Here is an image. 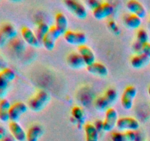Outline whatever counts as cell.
I'll use <instances>...</instances> for the list:
<instances>
[{"instance_id":"obj_29","label":"cell","mask_w":150,"mask_h":141,"mask_svg":"<svg viewBox=\"0 0 150 141\" xmlns=\"http://www.w3.org/2000/svg\"><path fill=\"white\" fill-rule=\"evenodd\" d=\"M142 53L146 54L147 57H149L150 58V43H147L142 46Z\"/></svg>"},{"instance_id":"obj_3","label":"cell","mask_w":150,"mask_h":141,"mask_svg":"<svg viewBox=\"0 0 150 141\" xmlns=\"http://www.w3.org/2000/svg\"><path fill=\"white\" fill-rule=\"evenodd\" d=\"M64 4L67 10L79 19H85L87 17V10L82 3L76 0H66Z\"/></svg>"},{"instance_id":"obj_23","label":"cell","mask_w":150,"mask_h":141,"mask_svg":"<svg viewBox=\"0 0 150 141\" xmlns=\"http://www.w3.org/2000/svg\"><path fill=\"white\" fill-rule=\"evenodd\" d=\"M84 132L86 141H98L99 140V132L97 130L94 124L86 123L84 125Z\"/></svg>"},{"instance_id":"obj_20","label":"cell","mask_w":150,"mask_h":141,"mask_svg":"<svg viewBox=\"0 0 150 141\" xmlns=\"http://www.w3.org/2000/svg\"><path fill=\"white\" fill-rule=\"evenodd\" d=\"M112 141H136V134L133 131L114 132L111 135Z\"/></svg>"},{"instance_id":"obj_1","label":"cell","mask_w":150,"mask_h":141,"mask_svg":"<svg viewBox=\"0 0 150 141\" xmlns=\"http://www.w3.org/2000/svg\"><path fill=\"white\" fill-rule=\"evenodd\" d=\"M50 99H51L50 94L46 90H40L29 100L28 106L31 110L38 113L46 107L50 101Z\"/></svg>"},{"instance_id":"obj_13","label":"cell","mask_w":150,"mask_h":141,"mask_svg":"<svg viewBox=\"0 0 150 141\" xmlns=\"http://www.w3.org/2000/svg\"><path fill=\"white\" fill-rule=\"evenodd\" d=\"M9 130L16 141L26 140V132L18 122L10 121L9 123Z\"/></svg>"},{"instance_id":"obj_30","label":"cell","mask_w":150,"mask_h":141,"mask_svg":"<svg viewBox=\"0 0 150 141\" xmlns=\"http://www.w3.org/2000/svg\"><path fill=\"white\" fill-rule=\"evenodd\" d=\"M95 127L96 128L98 132H100L101 130H103V121H101V120H97L96 122L94 124Z\"/></svg>"},{"instance_id":"obj_28","label":"cell","mask_w":150,"mask_h":141,"mask_svg":"<svg viewBox=\"0 0 150 141\" xmlns=\"http://www.w3.org/2000/svg\"><path fill=\"white\" fill-rule=\"evenodd\" d=\"M136 38L139 43L141 44V46L144 45V44L149 43V35H148L147 32L144 30V29H140L137 31L136 33Z\"/></svg>"},{"instance_id":"obj_15","label":"cell","mask_w":150,"mask_h":141,"mask_svg":"<svg viewBox=\"0 0 150 141\" xmlns=\"http://www.w3.org/2000/svg\"><path fill=\"white\" fill-rule=\"evenodd\" d=\"M78 52L81 54L82 58L83 59L86 66L95 63V55L93 50L90 47L86 46V44L79 46L78 47Z\"/></svg>"},{"instance_id":"obj_32","label":"cell","mask_w":150,"mask_h":141,"mask_svg":"<svg viewBox=\"0 0 150 141\" xmlns=\"http://www.w3.org/2000/svg\"><path fill=\"white\" fill-rule=\"evenodd\" d=\"M7 67V63L4 61V59L0 56V71H1L2 70L5 69Z\"/></svg>"},{"instance_id":"obj_9","label":"cell","mask_w":150,"mask_h":141,"mask_svg":"<svg viewBox=\"0 0 150 141\" xmlns=\"http://www.w3.org/2000/svg\"><path fill=\"white\" fill-rule=\"evenodd\" d=\"M118 113L113 107L108 109L105 111V119L103 120V131L111 132L117 126L118 120Z\"/></svg>"},{"instance_id":"obj_27","label":"cell","mask_w":150,"mask_h":141,"mask_svg":"<svg viewBox=\"0 0 150 141\" xmlns=\"http://www.w3.org/2000/svg\"><path fill=\"white\" fill-rule=\"evenodd\" d=\"M49 29L50 26L47 24L44 23V22H41V23L38 24V26H37L35 35H36L37 38H38L40 43H42L44 37L45 36V35L49 31Z\"/></svg>"},{"instance_id":"obj_2","label":"cell","mask_w":150,"mask_h":141,"mask_svg":"<svg viewBox=\"0 0 150 141\" xmlns=\"http://www.w3.org/2000/svg\"><path fill=\"white\" fill-rule=\"evenodd\" d=\"M117 92L113 88H109L105 92L102 96L97 98L95 101V107L98 111H106L111 108V106L117 99Z\"/></svg>"},{"instance_id":"obj_11","label":"cell","mask_w":150,"mask_h":141,"mask_svg":"<svg viewBox=\"0 0 150 141\" xmlns=\"http://www.w3.org/2000/svg\"><path fill=\"white\" fill-rule=\"evenodd\" d=\"M127 8L130 13L136 15L141 19H144L146 16V10L144 6L136 0H130L127 2Z\"/></svg>"},{"instance_id":"obj_17","label":"cell","mask_w":150,"mask_h":141,"mask_svg":"<svg viewBox=\"0 0 150 141\" xmlns=\"http://www.w3.org/2000/svg\"><path fill=\"white\" fill-rule=\"evenodd\" d=\"M86 69L89 73L101 77H105L108 73V69L105 65L101 63H95L86 66Z\"/></svg>"},{"instance_id":"obj_18","label":"cell","mask_w":150,"mask_h":141,"mask_svg":"<svg viewBox=\"0 0 150 141\" xmlns=\"http://www.w3.org/2000/svg\"><path fill=\"white\" fill-rule=\"evenodd\" d=\"M150 62V58L144 53H140L133 56L130 60L132 67L136 69L142 68L147 66Z\"/></svg>"},{"instance_id":"obj_19","label":"cell","mask_w":150,"mask_h":141,"mask_svg":"<svg viewBox=\"0 0 150 141\" xmlns=\"http://www.w3.org/2000/svg\"><path fill=\"white\" fill-rule=\"evenodd\" d=\"M55 27L62 34L64 35L68 31V21L65 15L62 13H58L55 16Z\"/></svg>"},{"instance_id":"obj_16","label":"cell","mask_w":150,"mask_h":141,"mask_svg":"<svg viewBox=\"0 0 150 141\" xmlns=\"http://www.w3.org/2000/svg\"><path fill=\"white\" fill-rule=\"evenodd\" d=\"M67 63L70 68L79 69L86 66L84 60L79 52H71L67 57Z\"/></svg>"},{"instance_id":"obj_6","label":"cell","mask_w":150,"mask_h":141,"mask_svg":"<svg viewBox=\"0 0 150 141\" xmlns=\"http://www.w3.org/2000/svg\"><path fill=\"white\" fill-rule=\"evenodd\" d=\"M117 127L120 131H135L140 127L139 120L132 117H122L117 120Z\"/></svg>"},{"instance_id":"obj_24","label":"cell","mask_w":150,"mask_h":141,"mask_svg":"<svg viewBox=\"0 0 150 141\" xmlns=\"http://www.w3.org/2000/svg\"><path fill=\"white\" fill-rule=\"evenodd\" d=\"M124 23L127 27L131 29H136L139 28L142 24V19L136 15L132 13L126 15L124 19Z\"/></svg>"},{"instance_id":"obj_36","label":"cell","mask_w":150,"mask_h":141,"mask_svg":"<svg viewBox=\"0 0 150 141\" xmlns=\"http://www.w3.org/2000/svg\"><path fill=\"white\" fill-rule=\"evenodd\" d=\"M6 93H7V90H3L0 88V98L1 99L4 98V96L6 95Z\"/></svg>"},{"instance_id":"obj_5","label":"cell","mask_w":150,"mask_h":141,"mask_svg":"<svg viewBox=\"0 0 150 141\" xmlns=\"http://www.w3.org/2000/svg\"><path fill=\"white\" fill-rule=\"evenodd\" d=\"M62 35V34L59 32L58 29L55 27V26H50L49 31L44 37L42 41V43L45 48L48 51L54 50L56 45V41Z\"/></svg>"},{"instance_id":"obj_12","label":"cell","mask_w":150,"mask_h":141,"mask_svg":"<svg viewBox=\"0 0 150 141\" xmlns=\"http://www.w3.org/2000/svg\"><path fill=\"white\" fill-rule=\"evenodd\" d=\"M23 41L32 47H38L40 44L35 32L28 26H23L21 30Z\"/></svg>"},{"instance_id":"obj_37","label":"cell","mask_w":150,"mask_h":141,"mask_svg":"<svg viewBox=\"0 0 150 141\" xmlns=\"http://www.w3.org/2000/svg\"><path fill=\"white\" fill-rule=\"evenodd\" d=\"M148 93H149V97H150V86H149V89H148Z\"/></svg>"},{"instance_id":"obj_25","label":"cell","mask_w":150,"mask_h":141,"mask_svg":"<svg viewBox=\"0 0 150 141\" xmlns=\"http://www.w3.org/2000/svg\"><path fill=\"white\" fill-rule=\"evenodd\" d=\"M0 33L7 40H13L17 36V30L11 24H4L0 27Z\"/></svg>"},{"instance_id":"obj_31","label":"cell","mask_w":150,"mask_h":141,"mask_svg":"<svg viewBox=\"0 0 150 141\" xmlns=\"http://www.w3.org/2000/svg\"><path fill=\"white\" fill-rule=\"evenodd\" d=\"M100 4V2H99V1H95V0H93V1H92V0H91V1H88V4L89 5V7H90L91 8L93 9V10L94 9L96 8V7H98Z\"/></svg>"},{"instance_id":"obj_35","label":"cell","mask_w":150,"mask_h":141,"mask_svg":"<svg viewBox=\"0 0 150 141\" xmlns=\"http://www.w3.org/2000/svg\"><path fill=\"white\" fill-rule=\"evenodd\" d=\"M0 141H16V140H15V138L13 137V136H6V137H4V138H3V139H1V140Z\"/></svg>"},{"instance_id":"obj_4","label":"cell","mask_w":150,"mask_h":141,"mask_svg":"<svg viewBox=\"0 0 150 141\" xmlns=\"http://www.w3.org/2000/svg\"><path fill=\"white\" fill-rule=\"evenodd\" d=\"M136 94H137V89L136 87L130 85L125 89L121 97L122 107L125 110H128L133 107V101L136 98Z\"/></svg>"},{"instance_id":"obj_34","label":"cell","mask_w":150,"mask_h":141,"mask_svg":"<svg viewBox=\"0 0 150 141\" xmlns=\"http://www.w3.org/2000/svg\"><path fill=\"white\" fill-rule=\"evenodd\" d=\"M6 136H7V135H6V130L4 129V127L0 126V140H1V139H3V138Z\"/></svg>"},{"instance_id":"obj_21","label":"cell","mask_w":150,"mask_h":141,"mask_svg":"<svg viewBox=\"0 0 150 141\" xmlns=\"http://www.w3.org/2000/svg\"><path fill=\"white\" fill-rule=\"evenodd\" d=\"M43 134L42 127L39 125H33L26 132V140L38 141Z\"/></svg>"},{"instance_id":"obj_26","label":"cell","mask_w":150,"mask_h":141,"mask_svg":"<svg viewBox=\"0 0 150 141\" xmlns=\"http://www.w3.org/2000/svg\"><path fill=\"white\" fill-rule=\"evenodd\" d=\"M72 117L76 120L78 126H82L85 123L86 120V114L83 108L79 106H75L71 110Z\"/></svg>"},{"instance_id":"obj_10","label":"cell","mask_w":150,"mask_h":141,"mask_svg":"<svg viewBox=\"0 0 150 141\" xmlns=\"http://www.w3.org/2000/svg\"><path fill=\"white\" fill-rule=\"evenodd\" d=\"M28 110V106L25 103L16 102L12 104L10 110V121L18 122L21 116L26 113Z\"/></svg>"},{"instance_id":"obj_8","label":"cell","mask_w":150,"mask_h":141,"mask_svg":"<svg viewBox=\"0 0 150 141\" xmlns=\"http://www.w3.org/2000/svg\"><path fill=\"white\" fill-rule=\"evenodd\" d=\"M114 12V6L108 2L100 3L95 9H94L92 14L97 20H103L111 16Z\"/></svg>"},{"instance_id":"obj_7","label":"cell","mask_w":150,"mask_h":141,"mask_svg":"<svg viewBox=\"0 0 150 141\" xmlns=\"http://www.w3.org/2000/svg\"><path fill=\"white\" fill-rule=\"evenodd\" d=\"M64 38L67 43L72 45L82 46L85 45L87 41L86 35L81 32H74V31L68 30L64 35Z\"/></svg>"},{"instance_id":"obj_22","label":"cell","mask_w":150,"mask_h":141,"mask_svg":"<svg viewBox=\"0 0 150 141\" xmlns=\"http://www.w3.org/2000/svg\"><path fill=\"white\" fill-rule=\"evenodd\" d=\"M11 107L10 101L6 98L0 100V120L7 122L10 120V110Z\"/></svg>"},{"instance_id":"obj_33","label":"cell","mask_w":150,"mask_h":141,"mask_svg":"<svg viewBox=\"0 0 150 141\" xmlns=\"http://www.w3.org/2000/svg\"><path fill=\"white\" fill-rule=\"evenodd\" d=\"M7 41H8V40H7L4 35H2L1 33H0V47L3 46L6 43V42H7Z\"/></svg>"},{"instance_id":"obj_14","label":"cell","mask_w":150,"mask_h":141,"mask_svg":"<svg viewBox=\"0 0 150 141\" xmlns=\"http://www.w3.org/2000/svg\"><path fill=\"white\" fill-rule=\"evenodd\" d=\"M16 79V73L10 68H6L5 69L0 71V88L3 90H7L9 83L13 82Z\"/></svg>"}]
</instances>
